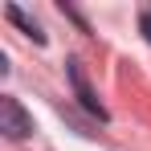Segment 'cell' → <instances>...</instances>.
Masks as SVG:
<instances>
[{
    "mask_svg": "<svg viewBox=\"0 0 151 151\" xmlns=\"http://www.w3.org/2000/svg\"><path fill=\"white\" fill-rule=\"evenodd\" d=\"M0 131H4V139H29L33 135V114L8 94L0 98Z\"/></svg>",
    "mask_w": 151,
    "mask_h": 151,
    "instance_id": "cell-1",
    "label": "cell"
},
{
    "mask_svg": "<svg viewBox=\"0 0 151 151\" xmlns=\"http://www.w3.org/2000/svg\"><path fill=\"white\" fill-rule=\"evenodd\" d=\"M65 70H70V82H74L78 98H82V106L90 110V114H98V119H106V110H102V102L94 98V90H90V82H86V74H82V61H65Z\"/></svg>",
    "mask_w": 151,
    "mask_h": 151,
    "instance_id": "cell-2",
    "label": "cell"
},
{
    "mask_svg": "<svg viewBox=\"0 0 151 151\" xmlns=\"http://www.w3.org/2000/svg\"><path fill=\"white\" fill-rule=\"evenodd\" d=\"M4 12H8V21H12V25H21V29H25V33L33 37V41H37V45H45V33H41V25H37V21H33L29 12H21L17 4H8Z\"/></svg>",
    "mask_w": 151,
    "mask_h": 151,
    "instance_id": "cell-3",
    "label": "cell"
},
{
    "mask_svg": "<svg viewBox=\"0 0 151 151\" xmlns=\"http://www.w3.org/2000/svg\"><path fill=\"white\" fill-rule=\"evenodd\" d=\"M139 29H143V37L151 41V12H139Z\"/></svg>",
    "mask_w": 151,
    "mask_h": 151,
    "instance_id": "cell-4",
    "label": "cell"
}]
</instances>
